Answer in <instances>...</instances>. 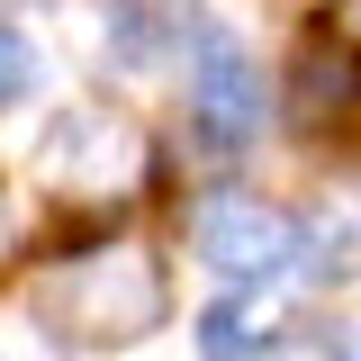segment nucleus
Segmentation results:
<instances>
[{"label": "nucleus", "mask_w": 361, "mask_h": 361, "mask_svg": "<svg viewBox=\"0 0 361 361\" xmlns=\"http://www.w3.org/2000/svg\"><path fill=\"white\" fill-rule=\"evenodd\" d=\"M172 37H180V63H190L199 127L217 135V145H253L262 135V82H253V54L235 45V27L208 18V9H180Z\"/></svg>", "instance_id": "7ed1b4c3"}, {"label": "nucleus", "mask_w": 361, "mask_h": 361, "mask_svg": "<svg viewBox=\"0 0 361 361\" xmlns=\"http://www.w3.org/2000/svg\"><path fill=\"white\" fill-rule=\"evenodd\" d=\"M353 82H361V54H353V45H316L307 63H298V99H307L316 118H325V99H343Z\"/></svg>", "instance_id": "423d86ee"}, {"label": "nucleus", "mask_w": 361, "mask_h": 361, "mask_svg": "<svg viewBox=\"0 0 361 361\" xmlns=\"http://www.w3.org/2000/svg\"><path fill=\"white\" fill-rule=\"evenodd\" d=\"M45 307L82 334H145V325H163V271L135 244H109V253H82L73 271H54Z\"/></svg>", "instance_id": "f257e3e1"}, {"label": "nucleus", "mask_w": 361, "mask_h": 361, "mask_svg": "<svg viewBox=\"0 0 361 361\" xmlns=\"http://www.w3.org/2000/svg\"><path fill=\"white\" fill-rule=\"evenodd\" d=\"M135 172H145V135L118 109H63L37 135V180L63 199H118L135 190Z\"/></svg>", "instance_id": "f03ea898"}, {"label": "nucleus", "mask_w": 361, "mask_h": 361, "mask_svg": "<svg viewBox=\"0 0 361 361\" xmlns=\"http://www.w3.org/2000/svg\"><path fill=\"white\" fill-rule=\"evenodd\" d=\"M37 90V54H27V37L0 18V99H27Z\"/></svg>", "instance_id": "6e6552de"}, {"label": "nucleus", "mask_w": 361, "mask_h": 361, "mask_svg": "<svg viewBox=\"0 0 361 361\" xmlns=\"http://www.w3.org/2000/svg\"><path fill=\"white\" fill-rule=\"evenodd\" d=\"M0 235H9V208H0Z\"/></svg>", "instance_id": "1a4fd4ad"}, {"label": "nucleus", "mask_w": 361, "mask_h": 361, "mask_svg": "<svg viewBox=\"0 0 361 361\" xmlns=\"http://www.w3.org/2000/svg\"><path fill=\"white\" fill-rule=\"evenodd\" d=\"M163 27H172V18H163L154 0H99V45H109L118 63H154V54H163Z\"/></svg>", "instance_id": "39448f33"}, {"label": "nucleus", "mask_w": 361, "mask_h": 361, "mask_svg": "<svg viewBox=\"0 0 361 361\" xmlns=\"http://www.w3.org/2000/svg\"><path fill=\"white\" fill-rule=\"evenodd\" d=\"M262 343H271V334L244 307H208V316H199V353H262Z\"/></svg>", "instance_id": "0eeeda50"}, {"label": "nucleus", "mask_w": 361, "mask_h": 361, "mask_svg": "<svg viewBox=\"0 0 361 361\" xmlns=\"http://www.w3.org/2000/svg\"><path fill=\"white\" fill-rule=\"evenodd\" d=\"M190 253L226 280H280L289 253H298V226L262 208V199H208L199 217H190Z\"/></svg>", "instance_id": "20e7f679"}]
</instances>
